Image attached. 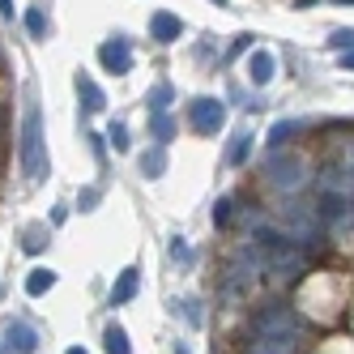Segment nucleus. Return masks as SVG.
<instances>
[{"mask_svg": "<svg viewBox=\"0 0 354 354\" xmlns=\"http://www.w3.org/2000/svg\"><path fill=\"white\" fill-rule=\"evenodd\" d=\"M171 261H180V265H184V261H192V248H188L184 239H175V243H171Z\"/></svg>", "mask_w": 354, "mask_h": 354, "instance_id": "nucleus-30", "label": "nucleus"}, {"mask_svg": "<svg viewBox=\"0 0 354 354\" xmlns=\"http://www.w3.org/2000/svg\"><path fill=\"white\" fill-rule=\"evenodd\" d=\"M277 226H282V239H295V243H312L320 235V218L312 205H299V201H286V205H277Z\"/></svg>", "mask_w": 354, "mask_h": 354, "instance_id": "nucleus-6", "label": "nucleus"}, {"mask_svg": "<svg viewBox=\"0 0 354 354\" xmlns=\"http://www.w3.org/2000/svg\"><path fill=\"white\" fill-rule=\"evenodd\" d=\"M26 30H30V39H47V17H43V9H26Z\"/></svg>", "mask_w": 354, "mask_h": 354, "instance_id": "nucleus-23", "label": "nucleus"}, {"mask_svg": "<svg viewBox=\"0 0 354 354\" xmlns=\"http://www.w3.org/2000/svg\"><path fill=\"white\" fill-rule=\"evenodd\" d=\"M17 158H21V175L26 184H43L47 180V137H43V111L35 103V90L26 86V107H21V145H17Z\"/></svg>", "mask_w": 354, "mask_h": 354, "instance_id": "nucleus-1", "label": "nucleus"}, {"mask_svg": "<svg viewBox=\"0 0 354 354\" xmlns=\"http://www.w3.org/2000/svg\"><path fill=\"white\" fill-rule=\"evenodd\" d=\"M162 171H167V149L162 145L145 149V154H141V175H145V180H158Z\"/></svg>", "mask_w": 354, "mask_h": 354, "instance_id": "nucleus-18", "label": "nucleus"}, {"mask_svg": "<svg viewBox=\"0 0 354 354\" xmlns=\"http://www.w3.org/2000/svg\"><path fill=\"white\" fill-rule=\"evenodd\" d=\"M312 257H308V248L295 243V239H269L265 243V273L273 277V282H299L303 273H308Z\"/></svg>", "mask_w": 354, "mask_h": 354, "instance_id": "nucleus-2", "label": "nucleus"}, {"mask_svg": "<svg viewBox=\"0 0 354 354\" xmlns=\"http://www.w3.org/2000/svg\"><path fill=\"white\" fill-rule=\"evenodd\" d=\"M303 129H308V120H277L273 129H269V145H273V149H282V145H286L295 133H303Z\"/></svg>", "mask_w": 354, "mask_h": 354, "instance_id": "nucleus-16", "label": "nucleus"}, {"mask_svg": "<svg viewBox=\"0 0 354 354\" xmlns=\"http://www.w3.org/2000/svg\"><path fill=\"white\" fill-rule=\"evenodd\" d=\"M303 337H257L243 354H299Z\"/></svg>", "mask_w": 354, "mask_h": 354, "instance_id": "nucleus-13", "label": "nucleus"}, {"mask_svg": "<svg viewBox=\"0 0 354 354\" xmlns=\"http://www.w3.org/2000/svg\"><path fill=\"white\" fill-rule=\"evenodd\" d=\"M175 308H180V316H188V324H192V328H201V303H196V299H188V303L180 299Z\"/></svg>", "mask_w": 354, "mask_h": 354, "instance_id": "nucleus-28", "label": "nucleus"}, {"mask_svg": "<svg viewBox=\"0 0 354 354\" xmlns=\"http://www.w3.org/2000/svg\"><path fill=\"white\" fill-rule=\"evenodd\" d=\"M188 124H192L196 133H205V137H218L226 129V103L214 98V94L192 98V103H188Z\"/></svg>", "mask_w": 354, "mask_h": 354, "instance_id": "nucleus-7", "label": "nucleus"}, {"mask_svg": "<svg viewBox=\"0 0 354 354\" xmlns=\"http://www.w3.org/2000/svg\"><path fill=\"white\" fill-rule=\"evenodd\" d=\"M107 141L120 149V154H124V149L133 145V141H129V129H124V124H111V129H107Z\"/></svg>", "mask_w": 354, "mask_h": 354, "instance_id": "nucleus-27", "label": "nucleus"}, {"mask_svg": "<svg viewBox=\"0 0 354 354\" xmlns=\"http://www.w3.org/2000/svg\"><path fill=\"white\" fill-rule=\"evenodd\" d=\"M103 346H107V354H133L129 333H124L120 324H107V328H103Z\"/></svg>", "mask_w": 354, "mask_h": 354, "instance_id": "nucleus-20", "label": "nucleus"}, {"mask_svg": "<svg viewBox=\"0 0 354 354\" xmlns=\"http://www.w3.org/2000/svg\"><path fill=\"white\" fill-rule=\"evenodd\" d=\"M346 214V196H337V192H324L320 201H316V218L320 222H337Z\"/></svg>", "mask_w": 354, "mask_h": 354, "instance_id": "nucleus-17", "label": "nucleus"}, {"mask_svg": "<svg viewBox=\"0 0 354 354\" xmlns=\"http://www.w3.org/2000/svg\"><path fill=\"white\" fill-rule=\"evenodd\" d=\"M149 133H154V141H158V145H167V141H171V133H175V120H171L167 111H149Z\"/></svg>", "mask_w": 354, "mask_h": 354, "instance_id": "nucleus-21", "label": "nucleus"}, {"mask_svg": "<svg viewBox=\"0 0 354 354\" xmlns=\"http://www.w3.org/2000/svg\"><path fill=\"white\" fill-rule=\"evenodd\" d=\"M265 180H269V188H277V192L295 196L303 184L312 180L308 158H303V154H295V149H273V154H269V162H265Z\"/></svg>", "mask_w": 354, "mask_h": 354, "instance_id": "nucleus-3", "label": "nucleus"}, {"mask_svg": "<svg viewBox=\"0 0 354 354\" xmlns=\"http://www.w3.org/2000/svg\"><path fill=\"white\" fill-rule=\"evenodd\" d=\"M231 205H235L231 196H222L218 205H214V222H218V226H226V222H231Z\"/></svg>", "mask_w": 354, "mask_h": 354, "instance_id": "nucleus-29", "label": "nucleus"}, {"mask_svg": "<svg viewBox=\"0 0 354 354\" xmlns=\"http://www.w3.org/2000/svg\"><path fill=\"white\" fill-rule=\"evenodd\" d=\"M342 68H350V73H354V52H342Z\"/></svg>", "mask_w": 354, "mask_h": 354, "instance_id": "nucleus-33", "label": "nucleus"}, {"mask_svg": "<svg viewBox=\"0 0 354 354\" xmlns=\"http://www.w3.org/2000/svg\"><path fill=\"white\" fill-rule=\"evenodd\" d=\"M214 5H231V0H214Z\"/></svg>", "mask_w": 354, "mask_h": 354, "instance_id": "nucleus-36", "label": "nucleus"}, {"mask_svg": "<svg viewBox=\"0 0 354 354\" xmlns=\"http://www.w3.org/2000/svg\"><path fill=\"white\" fill-rule=\"evenodd\" d=\"M0 17H5V21H13V0H0Z\"/></svg>", "mask_w": 354, "mask_h": 354, "instance_id": "nucleus-32", "label": "nucleus"}, {"mask_svg": "<svg viewBox=\"0 0 354 354\" xmlns=\"http://www.w3.org/2000/svg\"><path fill=\"white\" fill-rule=\"evenodd\" d=\"M0 354H5V346H0Z\"/></svg>", "mask_w": 354, "mask_h": 354, "instance_id": "nucleus-37", "label": "nucleus"}, {"mask_svg": "<svg viewBox=\"0 0 354 354\" xmlns=\"http://www.w3.org/2000/svg\"><path fill=\"white\" fill-rule=\"evenodd\" d=\"M77 205H82V209H94V205H98V188H86Z\"/></svg>", "mask_w": 354, "mask_h": 354, "instance_id": "nucleus-31", "label": "nucleus"}, {"mask_svg": "<svg viewBox=\"0 0 354 354\" xmlns=\"http://www.w3.org/2000/svg\"><path fill=\"white\" fill-rule=\"evenodd\" d=\"M320 192H337V196H354V149H346V158L333 162L320 175Z\"/></svg>", "mask_w": 354, "mask_h": 354, "instance_id": "nucleus-9", "label": "nucleus"}, {"mask_svg": "<svg viewBox=\"0 0 354 354\" xmlns=\"http://www.w3.org/2000/svg\"><path fill=\"white\" fill-rule=\"evenodd\" d=\"M137 286H141V269H124V273L115 277V286H111V308L129 303V299L137 295Z\"/></svg>", "mask_w": 354, "mask_h": 354, "instance_id": "nucleus-14", "label": "nucleus"}, {"mask_svg": "<svg viewBox=\"0 0 354 354\" xmlns=\"http://www.w3.org/2000/svg\"><path fill=\"white\" fill-rule=\"evenodd\" d=\"M52 286H56V273H52V269H30V277H26V295H30V299L47 295Z\"/></svg>", "mask_w": 354, "mask_h": 354, "instance_id": "nucleus-19", "label": "nucleus"}, {"mask_svg": "<svg viewBox=\"0 0 354 354\" xmlns=\"http://www.w3.org/2000/svg\"><path fill=\"white\" fill-rule=\"evenodd\" d=\"M252 333L257 337H308V320H303L295 308H282V303H269L252 316Z\"/></svg>", "mask_w": 354, "mask_h": 354, "instance_id": "nucleus-5", "label": "nucleus"}, {"mask_svg": "<svg viewBox=\"0 0 354 354\" xmlns=\"http://www.w3.org/2000/svg\"><path fill=\"white\" fill-rule=\"evenodd\" d=\"M77 94H82V107H86V111H103V107H107L103 90H98V86L86 77V73H77Z\"/></svg>", "mask_w": 354, "mask_h": 354, "instance_id": "nucleus-15", "label": "nucleus"}, {"mask_svg": "<svg viewBox=\"0 0 354 354\" xmlns=\"http://www.w3.org/2000/svg\"><path fill=\"white\" fill-rule=\"evenodd\" d=\"M149 35H154L158 43H175L184 35V21L175 13H167V9H158V13H149Z\"/></svg>", "mask_w": 354, "mask_h": 354, "instance_id": "nucleus-12", "label": "nucleus"}, {"mask_svg": "<svg viewBox=\"0 0 354 354\" xmlns=\"http://www.w3.org/2000/svg\"><path fill=\"white\" fill-rule=\"evenodd\" d=\"M265 273V243H243L235 257H231V265H226V299H239L257 277Z\"/></svg>", "mask_w": 354, "mask_h": 354, "instance_id": "nucleus-4", "label": "nucleus"}, {"mask_svg": "<svg viewBox=\"0 0 354 354\" xmlns=\"http://www.w3.org/2000/svg\"><path fill=\"white\" fill-rule=\"evenodd\" d=\"M64 354H86V350H82V346H73V350H64Z\"/></svg>", "mask_w": 354, "mask_h": 354, "instance_id": "nucleus-34", "label": "nucleus"}, {"mask_svg": "<svg viewBox=\"0 0 354 354\" xmlns=\"http://www.w3.org/2000/svg\"><path fill=\"white\" fill-rule=\"evenodd\" d=\"M98 64H103L107 73H115V77H124V73H133V43L124 39V35L107 39L103 47H98Z\"/></svg>", "mask_w": 354, "mask_h": 354, "instance_id": "nucleus-8", "label": "nucleus"}, {"mask_svg": "<svg viewBox=\"0 0 354 354\" xmlns=\"http://www.w3.org/2000/svg\"><path fill=\"white\" fill-rule=\"evenodd\" d=\"M252 158V133H239L235 141H231V149H226V162L231 167H243Z\"/></svg>", "mask_w": 354, "mask_h": 354, "instance_id": "nucleus-22", "label": "nucleus"}, {"mask_svg": "<svg viewBox=\"0 0 354 354\" xmlns=\"http://www.w3.org/2000/svg\"><path fill=\"white\" fill-rule=\"evenodd\" d=\"M145 103H149V111H167L171 107V86H154L145 94Z\"/></svg>", "mask_w": 354, "mask_h": 354, "instance_id": "nucleus-24", "label": "nucleus"}, {"mask_svg": "<svg viewBox=\"0 0 354 354\" xmlns=\"http://www.w3.org/2000/svg\"><path fill=\"white\" fill-rule=\"evenodd\" d=\"M0 342H5V350H13V354H35L39 350V333L30 324H21V320H9Z\"/></svg>", "mask_w": 354, "mask_h": 354, "instance_id": "nucleus-10", "label": "nucleus"}, {"mask_svg": "<svg viewBox=\"0 0 354 354\" xmlns=\"http://www.w3.org/2000/svg\"><path fill=\"white\" fill-rule=\"evenodd\" d=\"M21 248H26V252H43L47 248V226H30L26 239H21Z\"/></svg>", "mask_w": 354, "mask_h": 354, "instance_id": "nucleus-25", "label": "nucleus"}, {"mask_svg": "<svg viewBox=\"0 0 354 354\" xmlns=\"http://www.w3.org/2000/svg\"><path fill=\"white\" fill-rule=\"evenodd\" d=\"M333 5H354V0H333Z\"/></svg>", "mask_w": 354, "mask_h": 354, "instance_id": "nucleus-35", "label": "nucleus"}, {"mask_svg": "<svg viewBox=\"0 0 354 354\" xmlns=\"http://www.w3.org/2000/svg\"><path fill=\"white\" fill-rule=\"evenodd\" d=\"M328 47H333V52H354V30L346 26V30H333L328 35Z\"/></svg>", "mask_w": 354, "mask_h": 354, "instance_id": "nucleus-26", "label": "nucleus"}, {"mask_svg": "<svg viewBox=\"0 0 354 354\" xmlns=\"http://www.w3.org/2000/svg\"><path fill=\"white\" fill-rule=\"evenodd\" d=\"M243 73H248V82H252V86H269V82H273V73H277V56L265 52V47H257V52L248 56Z\"/></svg>", "mask_w": 354, "mask_h": 354, "instance_id": "nucleus-11", "label": "nucleus"}]
</instances>
